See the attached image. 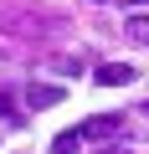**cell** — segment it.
<instances>
[{"label": "cell", "instance_id": "cell-4", "mask_svg": "<svg viewBox=\"0 0 149 154\" xmlns=\"http://www.w3.org/2000/svg\"><path fill=\"white\" fill-rule=\"evenodd\" d=\"M123 36H129L134 46H149V16H129V21H123Z\"/></svg>", "mask_w": 149, "mask_h": 154}, {"label": "cell", "instance_id": "cell-7", "mask_svg": "<svg viewBox=\"0 0 149 154\" xmlns=\"http://www.w3.org/2000/svg\"><path fill=\"white\" fill-rule=\"evenodd\" d=\"M98 154H129V149H123V144H103Z\"/></svg>", "mask_w": 149, "mask_h": 154}, {"label": "cell", "instance_id": "cell-2", "mask_svg": "<svg viewBox=\"0 0 149 154\" xmlns=\"http://www.w3.org/2000/svg\"><path fill=\"white\" fill-rule=\"evenodd\" d=\"M98 82L103 88H123V82H134V67L129 62H103L98 67Z\"/></svg>", "mask_w": 149, "mask_h": 154}, {"label": "cell", "instance_id": "cell-8", "mask_svg": "<svg viewBox=\"0 0 149 154\" xmlns=\"http://www.w3.org/2000/svg\"><path fill=\"white\" fill-rule=\"evenodd\" d=\"M0 118H11V98L5 93H0Z\"/></svg>", "mask_w": 149, "mask_h": 154}, {"label": "cell", "instance_id": "cell-1", "mask_svg": "<svg viewBox=\"0 0 149 154\" xmlns=\"http://www.w3.org/2000/svg\"><path fill=\"white\" fill-rule=\"evenodd\" d=\"M77 134H82V139H93V144H108V139H118V134H123V118H113V113H98V118H88Z\"/></svg>", "mask_w": 149, "mask_h": 154}, {"label": "cell", "instance_id": "cell-10", "mask_svg": "<svg viewBox=\"0 0 149 154\" xmlns=\"http://www.w3.org/2000/svg\"><path fill=\"white\" fill-rule=\"evenodd\" d=\"M93 5H103V0H93Z\"/></svg>", "mask_w": 149, "mask_h": 154}, {"label": "cell", "instance_id": "cell-6", "mask_svg": "<svg viewBox=\"0 0 149 154\" xmlns=\"http://www.w3.org/2000/svg\"><path fill=\"white\" fill-rule=\"evenodd\" d=\"M57 72H82V57H51Z\"/></svg>", "mask_w": 149, "mask_h": 154}, {"label": "cell", "instance_id": "cell-9", "mask_svg": "<svg viewBox=\"0 0 149 154\" xmlns=\"http://www.w3.org/2000/svg\"><path fill=\"white\" fill-rule=\"evenodd\" d=\"M144 118H149V103H144Z\"/></svg>", "mask_w": 149, "mask_h": 154}, {"label": "cell", "instance_id": "cell-5", "mask_svg": "<svg viewBox=\"0 0 149 154\" xmlns=\"http://www.w3.org/2000/svg\"><path fill=\"white\" fill-rule=\"evenodd\" d=\"M77 144H82V134H77V128H67V134H57V144H51V149H57V154H72Z\"/></svg>", "mask_w": 149, "mask_h": 154}, {"label": "cell", "instance_id": "cell-3", "mask_svg": "<svg viewBox=\"0 0 149 154\" xmlns=\"http://www.w3.org/2000/svg\"><path fill=\"white\" fill-rule=\"evenodd\" d=\"M26 103H31V108H51V103H62V88H51V82H31V88H26Z\"/></svg>", "mask_w": 149, "mask_h": 154}]
</instances>
